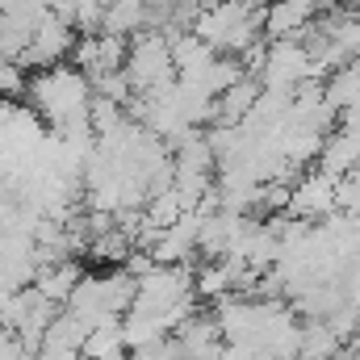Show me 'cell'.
I'll return each mask as SVG.
<instances>
[{"mask_svg":"<svg viewBox=\"0 0 360 360\" xmlns=\"http://www.w3.org/2000/svg\"><path fill=\"white\" fill-rule=\"evenodd\" d=\"M25 96H30V105H34L55 130H68V126L89 122L92 80L80 72V68L59 63V68H51V72H34Z\"/></svg>","mask_w":360,"mask_h":360,"instance_id":"1","label":"cell"},{"mask_svg":"<svg viewBox=\"0 0 360 360\" xmlns=\"http://www.w3.org/2000/svg\"><path fill=\"white\" fill-rule=\"evenodd\" d=\"M126 80L134 96H147V92L172 89L176 76V63H172V42L168 34H155V30H143L130 38V55H126Z\"/></svg>","mask_w":360,"mask_h":360,"instance_id":"2","label":"cell"},{"mask_svg":"<svg viewBox=\"0 0 360 360\" xmlns=\"http://www.w3.org/2000/svg\"><path fill=\"white\" fill-rule=\"evenodd\" d=\"M335 193H340V180L335 176H327V172H306L302 180H293L289 214L314 226V218H331V214L340 210V197H335Z\"/></svg>","mask_w":360,"mask_h":360,"instance_id":"3","label":"cell"},{"mask_svg":"<svg viewBox=\"0 0 360 360\" xmlns=\"http://www.w3.org/2000/svg\"><path fill=\"white\" fill-rule=\"evenodd\" d=\"M80 281H84V272H80V264H76V260H59V264L38 269V276H34V289H38L46 302L68 306V302H72V293L80 289Z\"/></svg>","mask_w":360,"mask_h":360,"instance_id":"4","label":"cell"},{"mask_svg":"<svg viewBox=\"0 0 360 360\" xmlns=\"http://www.w3.org/2000/svg\"><path fill=\"white\" fill-rule=\"evenodd\" d=\"M89 335H92L89 323H84V319H76L72 310H63V314H55V323L46 327L42 352H84Z\"/></svg>","mask_w":360,"mask_h":360,"instance_id":"5","label":"cell"},{"mask_svg":"<svg viewBox=\"0 0 360 360\" xmlns=\"http://www.w3.org/2000/svg\"><path fill=\"white\" fill-rule=\"evenodd\" d=\"M84 360H130V344H126V331H122V323H113V327H96L89 335V344H84Z\"/></svg>","mask_w":360,"mask_h":360,"instance_id":"6","label":"cell"},{"mask_svg":"<svg viewBox=\"0 0 360 360\" xmlns=\"http://www.w3.org/2000/svg\"><path fill=\"white\" fill-rule=\"evenodd\" d=\"M92 96H105V101H113V105H126L134 89H130V80H126V72H109V76H96L92 80Z\"/></svg>","mask_w":360,"mask_h":360,"instance_id":"7","label":"cell"},{"mask_svg":"<svg viewBox=\"0 0 360 360\" xmlns=\"http://www.w3.org/2000/svg\"><path fill=\"white\" fill-rule=\"evenodd\" d=\"M25 89H30L25 68H21V63H4V59H0V101H17V96H25Z\"/></svg>","mask_w":360,"mask_h":360,"instance_id":"8","label":"cell"},{"mask_svg":"<svg viewBox=\"0 0 360 360\" xmlns=\"http://www.w3.org/2000/svg\"><path fill=\"white\" fill-rule=\"evenodd\" d=\"M297 4H302V8H306L310 17H319V13H327V8H331L335 0H297Z\"/></svg>","mask_w":360,"mask_h":360,"instance_id":"9","label":"cell"},{"mask_svg":"<svg viewBox=\"0 0 360 360\" xmlns=\"http://www.w3.org/2000/svg\"><path fill=\"white\" fill-rule=\"evenodd\" d=\"M340 4H344V8H356L360 0H340Z\"/></svg>","mask_w":360,"mask_h":360,"instance_id":"10","label":"cell"},{"mask_svg":"<svg viewBox=\"0 0 360 360\" xmlns=\"http://www.w3.org/2000/svg\"><path fill=\"white\" fill-rule=\"evenodd\" d=\"M335 360H352V356H335Z\"/></svg>","mask_w":360,"mask_h":360,"instance_id":"11","label":"cell"}]
</instances>
